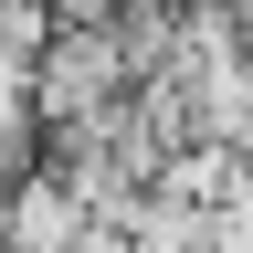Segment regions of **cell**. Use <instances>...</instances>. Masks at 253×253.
<instances>
[{"mask_svg":"<svg viewBox=\"0 0 253 253\" xmlns=\"http://www.w3.org/2000/svg\"><path fill=\"white\" fill-rule=\"evenodd\" d=\"M32 169V148H0V201H11V179Z\"/></svg>","mask_w":253,"mask_h":253,"instance_id":"6da1fadb","label":"cell"},{"mask_svg":"<svg viewBox=\"0 0 253 253\" xmlns=\"http://www.w3.org/2000/svg\"><path fill=\"white\" fill-rule=\"evenodd\" d=\"M243 179H253V158H243Z\"/></svg>","mask_w":253,"mask_h":253,"instance_id":"7a4b0ae2","label":"cell"}]
</instances>
